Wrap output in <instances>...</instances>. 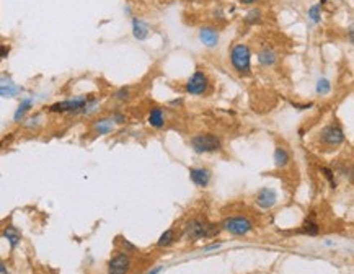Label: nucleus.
Instances as JSON below:
<instances>
[{"mask_svg": "<svg viewBox=\"0 0 354 274\" xmlns=\"http://www.w3.org/2000/svg\"><path fill=\"white\" fill-rule=\"evenodd\" d=\"M221 230L222 225L212 224L206 219H191L183 227V232H185V235L190 242L203 240V238H214L221 234Z\"/></svg>", "mask_w": 354, "mask_h": 274, "instance_id": "f257e3e1", "label": "nucleus"}, {"mask_svg": "<svg viewBox=\"0 0 354 274\" xmlns=\"http://www.w3.org/2000/svg\"><path fill=\"white\" fill-rule=\"evenodd\" d=\"M230 62L240 75H250L251 72V52L246 44H235L230 51Z\"/></svg>", "mask_w": 354, "mask_h": 274, "instance_id": "f03ea898", "label": "nucleus"}, {"mask_svg": "<svg viewBox=\"0 0 354 274\" xmlns=\"http://www.w3.org/2000/svg\"><path fill=\"white\" fill-rule=\"evenodd\" d=\"M190 145L196 154H214L222 149V141L216 134H198L191 137Z\"/></svg>", "mask_w": 354, "mask_h": 274, "instance_id": "7ed1b4c3", "label": "nucleus"}, {"mask_svg": "<svg viewBox=\"0 0 354 274\" xmlns=\"http://www.w3.org/2000/svg\"><path fill=\"white\" fill-rule=\"evenodd\" d=\"M222 230L230 235L241 237L250 234L253 230V222L248 217H245V215H230V217L224 219Z\"/></svg>", "mask_w": 354, "mask_h": 274, "instance_id": "20e7f679", "label": "nucleus"}, {"mask_svg": "<svg viewBox=\"0 0 354 274\" xmlns=\"http://www.w3.org/2000/svg\"><path fill=\"white\" fill-rule=\"evenodd\" d=\"M93 100H95V98L92 95L70 98V100H64V101H57L54 104H51L48 108V111L49 113H82V109Z\"/></svg>", "mask_w": 354, "mask_h": 274, "instance_id": "39448f33", "label": "nucleus"}, {"mask_svg": "<svg viewBox=\"0 0 354 274\" xmlns=\"http://www.w3.org/2000/svg\"><path fill=\"white\" fill-rule=\"evenodd\" d=\"M318 137H320V142L327 147H338L345 142V131L338 122H332V124L323 127Z\"/></svg>", "mask_w": 354, "mask_h": 274, "instance_id": "423d86ee", "label": "nucleus"}, {"mask_svg": "<svg viewBox=\"0 0 354 274\" xmlns=\"http://www.w3.org/2000/svg\"><path fill=\"white\" fill-rule=\"evenodd\" d=\"M208 87H209L208 75L201 71H196L185 84V90L186 93H190V95H203V93H206V90H208Z\"/></svg>", "mask_w": 354, "mask_h": 274, "instance_id": "0eeeda50", "label": "nucleus"}, {"mask_svg": "<svg viewBox=\"0 0 354 274\" xmlns=\"http://www.w3.org/2000/svg\"><path fill=\"white\" fill-rule=\"evenodd\" d=\"M131 268V258L127 252H118L108 261V274H127Z\"/></svg>", "mask_w": 354, "mask_h": 274, "instance_id": "6e6552de", "label": "nucleus"}, {"mask_svg": "<svg viewBox=\"0 0 354 274\" xmlns=\"http://www.w3.org/2000/svg\"><path fill=\"white\" fill-rule=\"evenodd\" d=\"M256 206H259L261 209H269L273 207L276 201H278V194H276L274 189H269V188H263L258 191L256 194Z\"/></svg>", "mask_w": 354, "mask_h": 274, "instance_id": "1a4fd4ad", "label": "nucleus"}, {"mask_svg": "<svg viewBox=\"0 0 354 274\" xmlns=\"http://www.w3.org/2000/svg\"><path fill=\"white\" fill-rule=\"evenodd\" d=\"M191 182L199 186V188H206L211 183V172L208 168H191L190 170Z\"/></svg>", "mask_w": 354, "mask_h": 274, "instance_id": "9d476101", "label": "nucleus"}, {"mask_svg": "<svg viewBox=\"0 0 354 274\" xmlns=\"http://www.w3.org/2000/svg\"><path fill=\"white\" fill-rule=\"evenodd\" d=\"M199 39H201V43L204 46H208V48H214V46L219 43V33H217L214 28L204 26L201 28V31H199Z\"/></svg>", "mask_w": 354, "mask_h": 274, "instance_id": "9b49d317", "label": "nucleus"}, {"mask_svg": "<svg viewBox=\"0 0 354 274\" xmlns=\"http://www.w3.org/2000/svg\"><path fill=\"white\" fill-rule=\"evenodd\" d=\"M318 232H320V227H318V224L315 222V214L312 212L309 217L305 219L304 225L297 230V234L309 235V237H315V235H318Z\"/></svg>", "mask_w": 354, "mask_h": 274, "instance_id": "f8f14e48", "label": "nucleus"}, {"mask_svg": "<svg viewBox=\"0 0 354 274\" xmlns=\"http://www.w3.org/2000/svg\"><path fill=\"white\" fill-rule=\"evenodd\" d=\"M2 237L5 238V240H8L11 250H15L16 247H18V243L21 242L20 230L16 229V227H13V225H7V227H5L3 232H2Z\"/></svg>", "mask_w": 354, "mask_h": 274, "instance_id": "ddd939ff", "label": "nucleus"}, {"mask_svg": "<svg viewBox=\"0 0 354 274\" xmlns=\"http://www.w3.org/2000/svg\"><path fill=\"white\" fill-rule=\"evenodd\" d=\"M115 119L113 118H105V119H98V121H95L93 122V131H95L97 134H100V136H102V134H110L111 131L115 129Z\"/></svg>", "mask_w": 354, "mask_h": 274, "instance_id": "4468645a", "label": "nucleus"}, {"mask_svg": "<svg viewBox=\"0 0 354 274\" xmlns=\"http://www.w3.org/2000/svg\"><path fill=\"white\" fill-rule=\"evenodd\" d=\"M276 61H278V57H276V52L271 48H263L258 52V62L264 67L274 66Z\"/></svg>", "mask_w": 354, "mask_h": 274, "instance_id": "2eb2a0df", "label": "nucleus"}, {"mask_svg": "<svg viewBox=\"0 0 354 274\" xmlns=\"http://www.w3.org/2000/svg\"><path fill=\"white\" fill-rule=\"evenodd\" d=\"M149 124L155 129H162L165 124V116L160 108H152L149 111Z\"/></svg>", "mask_w": 354, "mask_h": 274, "instance_id": "dca6fc26", "label": "nucleus"}, {"mask_svg": "<svg viewBox=\"0 0 354 274\" xmlns=\"http://www.w3.org/2000/svg\"><path fill=\"white\" fill-rule=\"evenodd\" d=\"M289 160H291V157H289L287 149L276 147V150H274V165H276V168H286Z\"/></svg>", "mask_w": 354, "mask_h": 274, "instance_id": "f3484780", "label": "nucleus"}, {"mask_svg": "<svg viewBox=\"0 0 354 274\" xmlns=\"http://www.w3.org/2000/svg\"><path fill=\"white\" fill-rule=\"evenodd\" d=\"M132 33L137 39H145L147 34H149V28L147 25L139 18H132Z\"/></svg>", "mask_w": 354, "mask_h": 274, "instance_id": "a211bd4d", "label": "nucleus"}, {"mask_svg": "<svg viewBox=\"0 0 354 274\" xmlns=\"http://www.w3.org/2000/svg\"><path fill=\"white\" fill-rule=\"evenodd\" d=\"M173 243H175V229H168L167 232H163V234L160 235V238L157 240V247L158 248H167Z\"/></svg>", "mask_w": 354, "mask_h": 274, "instance_id": "6ab92c4d", "label": "nucleus"}, {"mask_svg": "<svg viewBox=\"0 0 354 274\" xmlns=\"http://www.w3.org/2000/svg\"><path fill=\"white\" fill-rule=\"evenodd\" d=\"M31 106H33V100L31 98H25V100H23L21 103H20V106H18V109H16V113H15V121H20L23 116H25L29 109H31Z\"/></svg>", "mask_w": 354, "mask_h": 274, "instance_id": "aec40b11", "label": "nucleus"}, {"mask_svg": "<svg viewBox=\"0 0 354 274\" xmlns=\"http://www.w3.org/2000/svg\"><path fill=\"white\" fill-rule=\"evenodd\" d=\"M245 21L248 23V25H253V23H259V21H261V11H259L258 8L250 10L248 13H246V16H245Z\"/></svg>", "mask_w": 354, "mask_h": 274, "instance_id": "412c9836", "label": "nucleus"}, {"mask_svg": "<svg viewBox=\"0 0 354 274\" xmlns=\"http://www.w3.org/2000/svg\"><path fill=\"white\" fill-rule=\"evenodd\" d=\"M332 90V85H330V82L327 79H320L317 82V93L318 95H327Z\"/></svg>", "mask_w": 354, "mask_h": 274, "instance_id": "4be33fe9", "label": "nucleus"}, {"mask_svg": "<svg viewBox=\"0 0 354 274\" xmlns=\"http://www.w3.org/2000/svg\"><path fill=\"white\" fill-rule=\"evenodd\" d=\"M16 91H18V89H16L13 84L7 85V82L2 79V96H7V95H8V96H13Z\"/></svg>", "mask_w": 354, "mask_h": 274, "instance_id": "5701e85b", "label": "nucleus"}, {"mask_svg": "<svg viewBox=\"0 0 354 274\" xmlns=\"http://www.w3.org/2000/svg\"><path fill=\"white\" fill-rule=\"evenodd\" d=\"M309 18L314 21V23H318L322 20V15H320V5H312L309 8Z\"/></svg>", "mask_w": 354, "mask_h": 274, "instance_id": "b1692460", "label": "nucleus"}, {"mask_svg": "<svg viewBox=\"0 0 354 274\" xmlns=\"http://www.w3.org/2000/svg\"><path fill=\"white\" fill-rule=\"evenodd\" d=\"M320 170H322V173H323V175H325V178H327L328 182H330V184H332V188L335 189V188H336V182H335V175H333V172L330 170L328 167H322Z\"/></svg>", "mask_w": 354, "mask_h": 274, "instance_id": "393cba45", "label": "nucleus"}, {"mask_svg": "<svg viewBox=\"0 0 354 274\" xmlns=\"http://www.w3.org/2000/svg\"><path fill=\"white\" fill-rule=\"evenodd\" d=\"M127 96H129V89H121V90H118L116 93H115V98L116 100H127Z\"/></svg>", "mask_w": 354, "mask_h": 274, "instance_id": "a878e982", "label": "nucleus"}, {"mask_svg": "<svg viewBox=\"0 0 354 274\" xmlns=\"http://www.w3.org/2000/svg\"><path fill=\"white\" fill-rule=\"evenodd\" d=\"M121 245H122V248H124L127 253H129V252H137V250H139L137 247H135V245H132L129 240H126V238H122Z\"/></svg>", "mask_w": 354, "mask_h": 274, "instance_id": "bb28decb", "label": "nucleus"}, {"mask_svg": "<svg viewBox=\"0 0 354 274\" xmlns=\"http://www.w3.org/2000/svg\"><path fill=\"white\" fill-rule=\"evenodd\" d=\"M292 106L296 109H309L314 106V103H305V104H300V103H292Z\"/></svg>", "mask_w": 354, "mask_h": 274, "instance_id": "cd10ccee", "label": "nucleus"}, {"mask_svg": "<svg viewBox=\"0 0 354 274\" xmlns=\"http://www.w3.org/2000/svg\"><path fill=\"white\" fill-rule=\"evenodd\" d=\"M222 247V243H212V245H208V247H204V252H214V250H219Z\"/></svg>", "mask_w": 354, "mask_h": 274, "instance_id": "c85d7f7f", "label": "nucleus"}, {"mask_svg": "<svg viewBox=\"0 0 354 274\" xmlns=\"http://www.w3.org/2000/svg\"><path fill=\"white\" fill-rule=\"evenodd\" d=\"M348 38H350V43L354 46V25H351L350 30H348Z\"/></svg>", "mask_w": 354, "mask_h": 274, "instance_id": "c756f323", "label": "nucleus"}, {"mask_svg": "<svg viewBox=\"0 0 354 274\" xmlns=\"http://www.w3.org/2000/svg\"><path fill=\"white\" fill-rule=\"evenodd\" d=\"M8 52H10V48H8V46H5V44H3V46H2V54H0V57H2V59H5Z\"/></svg>", "mask_w": 354, "mask_h": 274, "instance_id": "7c9ffc66", "label": "nucleus"}, {"mask_svg": "<svg viewBox=\"0 0 354 274\" xmlns=\"http://www.w3.org/2000/svg\"><path fill=\"white\" fill-rule=\"evenodd\" d=\"M160 271H162V266H157V268H153V270H152V271H149L147 274H158Z\"/></svg>", "mask_w": 354, "mask_h": 274, "instance_id": "2f4dec72", "label": "nucleus"}, {"mask_svg": "<svg viewBox=\"0 0 354 274\" xmlns=\"http://www.w3.org/2000/svg\"><path fill=\"white\" fill-rule=\"evenodd\" d=\"M0 274H8V271H7V266H5V263L0 265Z\"/></svg>", "mask_w": 354, "mask_h": 274, "instance_id": "473e14b6", "label": "nucleus"}, {"mask_svg": "<svg viewBox=\"0 0 354 274\" xmlns=\"http://www.w3.org/2000/svg\"><path fill=\"white\" fill-rule=\"evenodd\" d=\"M241 3H245V5H251V3H255L256 0H240Z\"/></svg>", "mask_w": 354, "mask_h": 274, "instance_id": "72a5a7b5", "label": "nucleus"}, {"mask_svg": "<svg viewBox=\"0 0 354 274\" xmlns=\"http://www.w3.org/2000/svg\"><path fill=\"white\" fill-rule=\"evenodd\" d=\"M327 2V0H320V3H325Z\"/></svg>", "mask_w": 354, "mask_h": 274, "instance_id": "f704fd0d", "label": "nucleus"}]
</instances>
